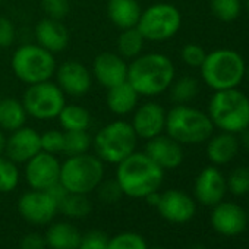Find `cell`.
I'll return each instance as SVG.
<instances>
[{"mask_svg":"<svg viewBox=\"0 0 249 249\" xmlns=\"http://www.w3.org/2000/svg\"><path fill=\"white\" fill-rule=\"evenodd\" d=\"M82 233L69 221H56L50 223L44 239L47 248L50 249H76L79 245Z\"/></svg>","mask_w":249,"mask_h":249,"instance_id":"cell-25","label":"cell"},{"mask_svg":"<svg viewBox=\"0 0 249 249\" xmlns=\"http://www.w3.org/2000/svg\"><path fill=\"white\" fill-rule=\"evenodd\" d=\"M182 27L180 11L170 3H154L142 11L137 28L151 43L172 40Z\"/></svg>","mask_w":249,"mask_h":249,"instance_id":"cell-9","label":"cell"},{"mask_svg":"<svg viewBox=\"0 0 249 249\" xmlns=\"http://www.w3.org/2000/svg\"><path fill=\"white\" fill-rule=\"evenodd\" d=\"M176 78L172 59L163 53H142L128 63V82L140 97H157L169 89Z\"/></svg>","mask_w":249,"mask_h":249,"instance_id":"cell-1","label":"cell"},{"mask_svg":"<svg viewBox=\"0 0 249 249\" xmlns=\"http://www.w3.org/2000/svg\"><path fill=\"white\" fill-rule=\"evenodd\" d=\"M205 56H207L205 49L195 43L185 44L180 52V57L183 63L188 65L189 68H201L202 62L205 60Z\"/></svg>","mask_w":249,"mask_h":249,"instance_id":"cell-37","label":"cell"},{"mask_svg":"<svg viewBox=\"0 0 249 249\" xmlns=\"http://www.w3.org/2000/svg\"><path fill=\"white\" fill-rule=\"evenodd\" d=\"M40 151H41L40 134L25 124V126L11 132V135L8 137L5 156L17 164H25L30 159H33Z\"/></svg>","mask_w":249,"mask_h":249,"instance_id":"cell-19","label":"cell"},{"mask_svg":"<svg viewBox=\"0 0 249 249\" xmlns=\"http://www.w3.org/2000/svg\"><path fill=\"white\" fill-rule=\"evenodd\" d=\"M116 176L123 195L144 199L160 189L164 180V170L156 164L145 151H134L129 157L116 164Z\"/></svg>","mask_w":249,"mask_h":249,"instance_id":"cell-2","label":"cell"},{"mask_svg":"<svg viewBox=\"0 0 249 249\" xmlns=\"http://www.w3.org/2000/svg\"><path fill=\"white\" fill-rule=\"evenodd\" d=\"M28 114L21 100L3 98L0 100V129L5 132H14L25 126Z\"/></svg>","mask_w":249,"mask_h":249,"instance_id":"cell-26","label":"cell"},{"mask_svg":"<svg viewBox=\"0 0 249 249\" xmlns=\"http://www.w3.org/2000/svg\"><path fill=\"white\" fill-rule=\"evenodd\" d=\"M18 211L21 217L34 226L50 224L59 213L57 201L47 191L31 189L18 199Z\"/></svg>","mask_w":249,"mask_h":249,"instance_id":"cell-11","label":"cell"},{"mask_svg":"<svg viewBox=\"0 0 249 249\" xmlns=\"http://www.w3.org/2000/svg\"><path fill=\"white\" fill-rule=\"evenodd\" d=\"M210 9L221 22H233L242 12V0H210Z\"/></svg>","mask_w":249,"mask_h":249,"instance_id":"cell-33","label":"cell"},{"mask_svg":"<svg viewBox=\"0 0 249 249\" xmlns=\"http://www.w3.org/2000/svg\"><path fill=\"white\" fill-rule=\"evenodd\" d=\"M104 179V163L89 153L69 156L60 164V183L71 194L88 195Z\"/></svg>","mask_w":249,"mask_h":249,"instance_id":"cell-7","label":"cell"},{"mask_svg":"<svg viewBox=\"0 0 249 249\" xmlns=\"http://www.w3.org/2000/svg\"><path fill=\"white\" fill-rule=\"evenodd\" d=\"M41 8L47 18L62 21L71 11L69 0H41Z\"/></svg>","mask_w":249,"mask_h":249,"instance_id":"cell-39","label":"cell"},{"mask_svg":"<svg viewBox=\"0 0 249 249\" xmlns=\"http://www.w3.org/2000/svg\"><path fill=\"white\" fill-rule=\"evenodd\" d=\"M95 191L98 194V198L106 204H114L123 196V192L116 179H108V180L103 179Z\"/></svg>","mask_w":249,"mask_h":249,"instance_id":"cell-38","label":"cell"},{"mask_svg":"<svg viewBox=\"0 0 249 249\" xmlns=\"http://www.w3.org/2000/svg\"><path fill=\"white\" fill-rule=\"evenodd\" d=\"M6 141H8V137L5 134V131L0 129V156L5 154V150H6Z\"/></svg>","mask_w":249,"mask_h":249,"instance_id":"cell-45","label":"cell"},{"mask_svg":"<svg viewBox=\"0 0 249 249\" xmlns=\"http://www.w3.org/2000/svg\"><path fill=\"white\" fill-rule=\"evenodd\" d=\"M34 34L37 44L53 54L63 52L69 44V31L59 19L46 17L36 25Z\"/></svg>","mask_w":249,"mask_h":249,"instance_id":"cell-21","label":"cell"},{"mask_svg":"<svg viewBox=\"0 0 249 249\" xmlns=\"http://www.w3.org/2000/svg\"><path fill=\"white\" fill-rule=\"evenodd\" d=\"M210 221L218 234L233 237L245 231L248 226V214L239 204L221 201L213 207Z\"/></svg>","mask_w":249,"mask_h":249,"instance_id":"cell-16","label":"cell"},{"mask_svg":"<svg viewBox=\"0 0 249 249\" xmlns=\"http://www.w3.org/2000/svg\"><path fill=\"white\" fill-rule=\"evenodd\" d=\"M170 100L175 104H188L191 103L199 92V82L194 76H180L175 78L172 85L169 87Z\"/></svg>","mask_w":249,"mask_h":249,"instance_id":"cell-29","label":"cell"},{"mask_svg":"<svg viewBox=\"0 0 249 249\" xmlns=\"http://www.w3.org/2000/svg\"><path fill=\"white\" fill-rule=\"evenodd\" d=\"M226 192H227L226 178L214 164L204 167L195 179V185H194L195 199L205 207H214L218 202H221L224 199Z\"/></svg>","mask_w":249,"mask_h":249,"instance_id":"cell-17","label":"cell"},{"mask_svg":"<svg viewBox=\"0 0 249 249\" xmlns=\"http://www.w3.org/2000/svg\"><path fill=\"white\" fill-rule=\"evenodd\" d=\"M166 108L157 101H145L138 104L132 111L131 124L138 140H151L164 134L166 129Z\"/></svg>","mask_w":249,"mask_h":249,"instance_id":"cell-14","label":"cell"},{"mask_svg":"<svg viewBox=\"0 0 249 249\" xmlns=\"http://www.w3.org/2000/svg\"><path fill=\"white\" fill-rule=\"evenodd\" d=\"M15 25L14 22L6 18L0 17V49H8L15 43Z\"/></svg>","mask_w":249,"mask_h":249,"instance_id":"cell-41","label":"cell"},{"mask_svg":"<svg viewBox=\"0 0 249 249\" xmlns=\"http://www.w3.org/2000/svg\"><path fill=\"white\" fill-rule=\"evenodd\" d=\"M144 199H145L150 205L157 207V204H159V201H160V192H159V191H156V192H153V194L147 195Z\"/></svg>","mask_w":249,"mask_h":249,"instance_id":"cell-44","label":"cell"},{"mask_svg":"<svg viewBox=\"0 0 249 249\" xmlns=\"http://www.w3.org/2000/svg\"><path fill=\"white\" fill-rule=\"evenodd\" d=\"M246 78H248V81H249V68H246V75H245Z\"/></svg>","mask_w":249,"mask_h":249,"instance_id":"cell-48","label":"cell"},{"mask_svg":"<svg viewBox=\"0 0 249 249\" xmlns=\"http://www.w3.org/2000/svg\"><path fill=\"white\" fill-rule=\"evenodd\" d=\"M141 14L142 8L138 0H108L107 2V17L120 31L135 28Z\"/></svg>","mask_w":249,"mask_h":249,"instance_id":"cell-23","label":"cell"},{"mask_svg":"<svg viewBox=\"0 0 249 249\" xmlns=\"http://www.w3.org/2000/svg\"><path fill=\"white\" fill-rule=\"evenodd\" d=\"M106 104L113 114L128 116L140 104V94L134 89V87L128 81H124L107 89Z\"/></svg>","mask_w":249,"mask_h":249,"instance_id":"cell-24","label":"cell"},{"mask_svg":"<svg viewBox=\"0 0 249 249\" xmlns=\"http://www.w3.org/2000/svg\"><path fill=\"white\" fill-rule=\"evenodd\" d=\"M138 137L131 122L114 120L97 131L92 138L94 154L107 164H119L137 151Z\"/></svg>","mask_w":249,"mask_h":249,"instance_id":"cell-6","label":"cell"},{"mask_svg":"<svg viewBox=\"0 0 249 249\" xmlns=\"http://www.w3.org/2000/svg\"><path fill=\"white\" fill-rule=\"evenodd\" d=\"M201 78L214 91L237 88L245 75L246 63L242 54L231 49H217L207 53L201 68Z\"/></svg>","mask_w":249,"mask_h":249,"instance_id":"cell-5","label":"cell"},{"mask_svg":"<svg viewBox=\"0 0 249 249\" xmlns=\"http://www.w3.org/2000/svg\"><path fill=\"white\" fill-rule=\"evenodd\" d=\"M59 213L69 218H84L91 213V202L87 195L68 192L59 201Z\"/></svg>","mask_w":249,"mask_h":249,"instance_id":"cell-30","label":"cell"},{"mask_svg":"<svg viewBox=\"0 0 249 249\" xmlns=\"http://www.w3.org/2000/svg\"><path fill=\"white\" fill-rule=\"evenodd\" d=\"M189 249H207V248H205L204 245H201V243H195V245H192Z\"/></svg>","mask_w":249,"mask_h":249,"instance_id":"cell-46","label":"cell"},{"mask_svg":"<svg viewBox=\"0 0 249 249\" xmlns=\"http://www.w3.org/2000/svg\"><path fill=\"white\" fill-rule=\"evenodd\" d=\"M151 249H166V248H161V246H156V248H151Z\"/></svg>","mask_w":249,"mask_h":249,"instance_id":"cell-49","label":"cell"},{"mask_svg":"<svg viewBox=\"0 0 249 249\" xmlns=\"http://www.w3.org/2000/svg\"><path fill=\"white\" fill-rule=\"evenodd\" d=\"M92 78L106 89L128 81V62L117 53H100L91 68Z\"/></svg>","mask_w":249,"mask_h":249,"instance_id":"cell-18","label":"cell"},{"mask_svg":"<svg viewBox=\"0 0 249 249\" xmlns=\"http://www.w3.org/2000/svg\"><path fill=\"white\" fill-rule=\"evenodd\" d=\"M21 101L30 117L37 120H53L57 119L65 107L66 95L56 82L44 81L27 85Z\"/></svg>","mask_w":249,"mask_h":249,"instance_id":"cell-10","label":"cell"},{"mask_svg":"<svg viewBox=\"0 0 249 249\" xmlns=\"http://www.w3.org/2000/svg\"><path fill=\"white\" fill-rule=\"evenodd\" d=\"M227 191H230L234 196H243L249 194V167L239 166L233 169L226 179Z\"/></svg>","mask_w":249,"mask_h":249,"instance_id":"cell-35","label":"cell"},{"mask_svg":"<svg viewBox=\"0 0 249 249\" xmlns=\"http://www.w3.org/2000/svg\"><path fill=\"white\" fill-rule=\"evenodd\" d=\"M156 208L166 221L173 224H185L191 221L196 213L195 199L180 189H167L161 192Z\"/></svg>","mask_w":249,"mask_h":249,"instance_id":"cell-15","label":"cell"},{"mask_svg":"<svg viewBox=\"0 0 249 249\" xmlns=\"http://www.w3.org/2000/svg\"><path fill=\"white\" fill-rule=\"evenodd\" d=\"M245 8H246V12L249 14V0H245Z\"/></svg>","mask_w":249,"mask_h":249,"instance_id":"cell-47","label":"cell"},{"mask_svg":"<svg viewBox=\"0 0 249 249\" xmlns=\"http://www.w3.org/2000/svg\"><path fill=\"white\" fill-rule=\"evenodd\" d=\"M40 140H41V151H46L54 156L63 153L65 131L49 129L44 134H40Z\"/></svg>","mask_w":249,"mask_h":249,"instance_id":"cell-36","label":"cell"},{"mask_svg":"<svg viewBox=\"0 0 249 249\" xmlns=\"http://www.w3.org/2000/svg\"><path fill=\"white\" fill-rule=\"evenodd\" d=\"M21 179L18 164L8 159L5 154L0 156V194H9L17 189Z\"/></svg>","mask_w":249,"mask_h":249,"instance_id":"cell-32","label":"cell"},{"mask_svg":"<svg viewBox=\"0 0 249 249\" xmlns=\"http://www.w3.org/2000/svg\"><path fill=\"white\" fill-rule=\"evenodd\" d=\"M144 44H145V38L142 37V34L137 27L122 30L116 41L117 54L122 56L124 60H132L140 54H142Z\"/></svg>","mask_w":249,"mask_h":249,"instance_id":"cell-28","label":"cell"},{"mask_svg":"<svg viewBox=\"0 0 249 249\" xmlns=\"http://www.w3.org/2000/svg\"><path fill=\"white\" fill-rule=\"evenodd\" d=\"M145 154L164 172L178 169L185 159L183 145L170 138L167 134H161L148 140L145 145Z\"/></svg>","mask_w":249,"mask_h":249,"instance_id":"cell-20","label":"cell"},{"mask_svg":"<svg viewBox=\"0 0 249 249\" xmlns=\"http://www.w3.org/2000/svg\"><path fill=\"white\" fill-rule=\"evenodd\" d=\"M60 161L57 156L40 151L25 163V180L31 189L49 191L60 180Z\"/></svg>","mask_w":249,"mask_h":249,"instance_id":"cell-12","label":"cell"},{"mask_svg":"<svg viewBox=\"0 0 249 249\" xmlns=\"http://www.w3.org/2000/svg\"><path fill=\"white\" fill-rule=\"evenodd\" d=\"M47 243L43 234L40 233H28L19 242V249H46Z\"/></svg>","mask_w":249,"mask_h":249,"instance_id":"cell-42","label":"cell"},{"mask_svg":"<svg viewBox=\"0 0 249 249\" xmlns=\"http://www.w3.org/2000/svg\"><path fill=\"white\" fill-rule=\"evenodd\" d=\"M248 221H249V211H248Z\"/></svg>","mask_w":249,"mask_h":249,"instance_id":"cell-50","label":"cell"},{"mask_svg":"<svg viewBox=\"0 0 249 249\" xmlns=\"http://www.w3.org/2000/svg\"><path fill=\"white\" fill-rule=\"evenodd\" d=\"M54 76L63 94L75 98L88 94L94 82L91 71L79 60H65L56 68Z\"/></svg>","mask_w":249,"mask_h":249,"instance_id":"cell-13","label":"cell"},{"mask_svg":"<svg viewBox=\"0 0 249 249\" xmlns=\"http://www.w3.org/2000/svg\"><path fill=\"white\" fill-rule=\"evenodd\" d=\"M214 124L199 108L188 104H175L166 114L164 132L180 145H199L214 134Z\"/></svg>","mask_w":249,"mask_h":249,"instance_id":"cell-3","label":"cell"},{"mask_svg":"<svg viewBox=\"0 0 249 249\" xmlns=\"http://www.w3.org/2000/svg\"><path fill=\"white\" fill-rule=\"evenodd\" d=\"M108 237L101 230H91L81 236L76 249H107Z\"/></svg>","mask_w":249,"mask_h":249,"instance_id":"cell-40","label":"cell"},{"mask_svg":"<svg viewBox=\"0 0 249 249\" xmlns=\"http://www.w3.org/2000/svg\"><path fill=\"white\" fill-rule=\"evenodd\" d=\"M2 2H3V0H0V5H2Z\"/></svg>","mask_w":249,"mask_h":249,"instance_id":"cell-51","label":"cell"},{"mask_svg":"<svg viewBox=\"0 0 249 249\" xmlns=\"http://www.w3.org/2000/svg\"><path fill=\"white\" fill-rule=\"evenodd\" d=\"M107 249H150L147 240L134 231H123L108 237Z\"/></svg>","mask_w":249,"mask_h":249,"instance_id":"cell-34","label":"cell"},{"mask_svg":"<svg viewBox=\"0 0 249 249\" xmlns=\"http://www.w3.org/2000/svg\"><path fill=\"white\" fill-rule=\"evenodd\" d=\"M92 145V138L88 131H65L63 154L78 156L88 153Z\"/></svg>","mask_w":249,"mask_h":249,"instance_id":"cell-31","label":"cell"},{"mask_svg":"<svg viewBox=\"0 0 249 249\" xmlns=\"http://www.w3.org/2000/svg\"><path fill=\"white\" fill-rule=\"evenodd\" d=\"M240 145L237 135L230 132H220L211 135L207 141V157L214 166H224L230 163L239 153Z\"/></svg>","mask_w":249,"mask_h":249,"instance_id":"cell-22","label":"cell"},{"mask_svg":"<svg viewBox=\"0 0 249 249\" xmlns=\"http://www.w3.org/2000/svg\"><path fill=\"white\" fill-rule=\"evenodd\" d=\"M237 140H239V145L242 148H245L246 151H249V128H246L245 131L237 134Z\"/></svg>","mask_w":249,"mask_h":249,"instance_id":"cell-43","label":"cell"},{"mask_svg":"<svg viewBox=\"0 0 249 249\" xmlns=\"http://www.w3.org/2000/svg\"><path fill=\"white\" fill-rule=\"evenodd\" d=\"M14 75L25 85L50 81L54 76L57 63L54 54L37 43L19 46L11 59Z\"/></svg>","mask_w":249,"mask_h":249,"instance_id":"cell-8","label":"cell"},{"mask_svg":"<svg viewBox=\"0 0 249 249\" xmlns=\"http://www.w3.org/2000/svg\"><path fill=\"white\" fill-rule=\"evenodd\" d=\"M57 119L63 131H88L91 126L89 111L79 104H65Z\"/></svg>","mask_w":249,"mask_h":249,"instance_id":"cell-27","label":"cell"},{"mask_svg":"<svg viewBox=\"0 0 249 249\" xmlns=\"http://www.w3.org/2000/svg\"><path fill=\"white\" fill-rule=\"evenodd\" d=\"M208 116L214 128L237 135L249 128V97L237 88L215 91L208 104Z\"/></svg>","mask_w":249,"mask_h":249,"instance_id":"cell-4","label":"cell"}]
</instances>
